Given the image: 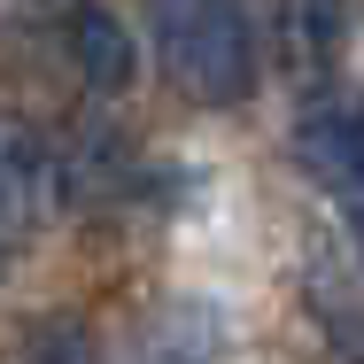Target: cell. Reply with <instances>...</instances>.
<instances>
[{
	"mask_svg": "<svg viewBox=\"0 0 364 364\" xmlns=\"http://www.w3.org/2000/svg\"><path fill=\"white\" fill-rule=\"evenodd\" d=\"M155 8V39H163V63L171 77L210 101L232 109L256 93V23H248V0H147Z\"/></svg>",
	"mask_w": 364,
	"mask_h": 364,
	"instance_id": "obj_1",
	"label": "cell"
},
{
	"mask_svg": "<svg viewBox=\"0 0 364 364\" xmlns=\"http://www.w3.org/2000/svg\"><path fill=\"white\" fill-rule=\"evenodd\" d=\"M294 163L364 218V93H318L294 117Z\"/></svg>",
	"mask_w": 364,
	"mask_h": 364,
	"instance_id": "obj_2",
	"label": "cell"
},
{
	"mask_svg": "<svg viewBox=\"0 0 364 364\" xmlns=\"http://www.w3.org/2000/svg\"><path fill=\"white\" fill-rule=\"evenodd\" d=\"M63 47H70L77 77H85L93 93H124V85L140 77V47H132V31H124L117 8H101V0H77L70 16H63Z\"/></svg>",
	"mask_w": 364,
	"mask_h": 364,
	"instance_id": "obj_3",
	"label": "cell"
},
{
	"mask_svg": "<svg viewBox=\"0 0 364 364\" xmlns=\"http://www.w3.org/2000/svg\"><path fill=\"white\" fill-rule=\"evenodd\" d=\"M39 186H47V155H39V140H31L16 117H0V225L31 218V210H39Z\"/></svg>",
	"mask_w": 364,
	"mask_h": 364,
	"instance_id": "obj_4",
	"label": "cell"
},
{
	"mask_svg": "<svg viewBox=\"0 0 364 364\" xmlns=\"http://www.w3.org/2000/svg\"><path fill=\"white\" fill-rule=\"evenodd\" d=\"M333 31H341V8H333V0H294L287 8V39H294V55H302L310 70H326ZM302 63H294V70H302Z\"/></svg>",
	"mask_w": 364,
	"mask_h": 364,
	"instance_id": "obj_5",
	"label": "cell"
},
{
	"mask_svg": "<svg viewBox=\"0 0 364 364\" xmlns=\"http://www.w3.org/2000/svg\"><path fill=\"white\" fill-rule=\"evenodd\" d=\"M23 364H101V349H93V333H85L77 318H55V326H39V333H31Z\"/></svg>",
	"mask_w": 364,
	"mask_h": 364,
	"instance_id": "obj_6",
	"label": "cell"
}]
</instances>
